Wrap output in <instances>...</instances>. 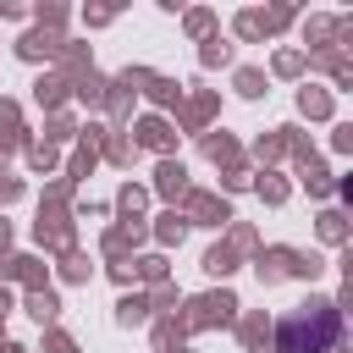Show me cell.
<instances>
[{
    "label": "cell",
    "mask_w": 353,
    "mask_h": 353,
    "mask_svg": "<svg viewBox=\"0 0 353 353\" xmlns=\"http://www.w3.org/2000/svg\"><path fill=\"white\" fill-rule=\"evenodd\" d=\"M331 336H336V314L331 309H314L309 320L303 314L281 320V353H320V347H331Z\"/></svg>",
    "instance_id": "6da1fadb"
}]
</instances>
